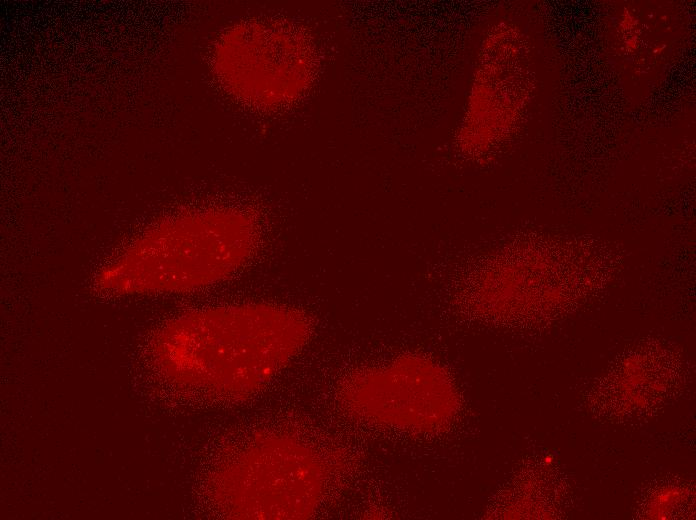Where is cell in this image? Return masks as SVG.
I'll return each mask as SVG.
<instances>
[{
	"label": "cell",
	"mask_w": 696,
	"mask_h": 520,
	"mask_svg": "<svg viewBox=\"0 0 696 520\" xmlns=\"http://www.w3.org/2000/svg\"><path fill=\"white\" fill-rule=\"evenodd\" d=\"M309 315L297 308L248 303L176 322L164 339L168 372L234 401L247 400L308 343Z\"/></svg>",
	"instance_id": "cell-1"
},
{
	"label": "cell",
	"mask_w": 696,
	"mask_h": 520,
	"mask_svg": "<svg viewBox=\"0 0 696 520\" xmlns=\"http://www.w3.org/2000/svg\"><path fill=\"white\" fill-rule=\"evenodd\" d=\"M221 500L235 519H305L317 510L326 466L309 444L286 434L249 440L223 471Z\"/></svg>",
	"instance_id": "cell-2"
},
{
	"label": "cell",
	"mask_w": 696,
	"mask_h": 520,
	"mask_svg": "<svg viewBox=\"0 0 696 520\" xmlns=\"http://www.w3.org/2000/svg\"><path fill=\"white\" fill-rule=\"evenodd\" d=\"M337 397L357 420L416 433L447 427L458 409L457 390L448 371L418 353L349 373L339 385Z\"/></svg>",
	"instance_id": "cell-3"
},
{
	"label": "cell",
	"mask_w": 696,
	"mask_h": 520,
	"mask_svg": "<svg viewBox=\"0 0 696 520\" xmlns=\"http://www.w3.org/2000/svg\"><path fill=\"white\" fill-rule=\"evenodd\" d=\"M259 242L257 220L245 211L183 219L151 244L153 283L181 291L219 281L245 266Z\"/></svg>",
	"instance_id": "cell-4"
},
{
	"label": "cell",
	"mask_w": 696,
	"mask_h": 520,
	"mask_svg": "<svg viewBox=\"0 0 696 520\" xmlns=\"http://www.w3.org/2000/svg\"><path fill=\"white\" fill-rule=\"evenodd\" d=\"M239 51V86L247 101H287L306 72V53L297 34L285 27H244Z\"/></svg>",
	"instance_id": "cell-5"
}]
</instances>
